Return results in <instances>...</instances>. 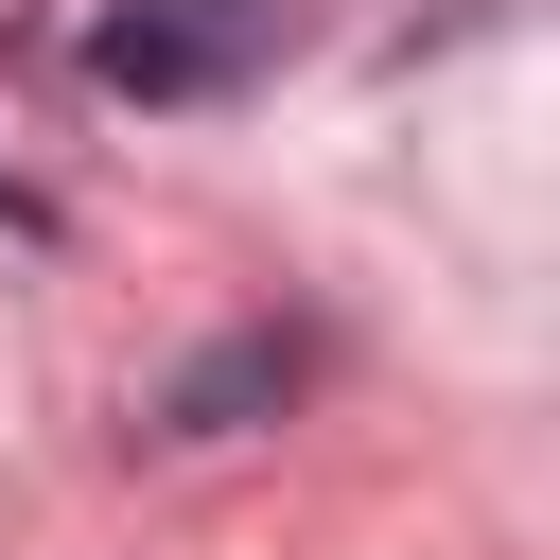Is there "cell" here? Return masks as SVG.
<instances>
[{"label": "cell", "instance_id": "7a4b0ae2", "mask_svg": "<svg viewBox=\"0 0 560 560\" xmlns=\"http://www.w3.org/2000/svg\"><path fill=\"white\" fill-rule=\"evenodd\" d=\"M298 368H315V332H280V315H262V332H210V350L158 385V438H245V420L298 402Z\"/></svg>", "mask_w": 560, "mask_h": 560}, {"label": "cell", "instance_id": "6da1fadb", "mask_svg": "<svg viewBox=\"0 0 560 560\" xmlns=\"http://www.w3.org/2000/svg\"><path fill=\"white\" fill-rule=\"evenodd\" d=\"M315 0H105L88 18V88L105 105H228L262 70H298Z\"/></svg>", "mask_w": 560, "mask_h": 560}]
</instances>
